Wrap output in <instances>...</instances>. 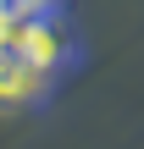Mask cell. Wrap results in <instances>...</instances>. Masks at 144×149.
Returning a JSON list of instances; mask_svg holds the SVG:
<instances>
[{
  "label": "cell",
  "instance_id": "7a4b0ae2",
  "mask_svg": "<svg viewBox=\"0 0 144 149\" xmlns=\"http://www.w3.org/2000/svg\"><path fill=\"white\" fill-rule=\"evenodd\" d=\"M50 88H55L50 72L22 61L17 50H0V111H33V105L50 100Z\"/></svg>",
  "mask_w": 144,
  "mask_h": 149
},
{
  "label": "cell",
  "instance_id": "6da1fadb",
  "mask_svg": "<svg viewBox=\"0 0 144 149\" xmlns=\"http://www.w3.org/2000/svg\"><path fill=\"white\" fill-rule=\"evenodd\" d=\"M11 50H17L22 61H33L39 72H50V77H61V72H67V66L78 61V33H72V22H67V11H50V17H28Z\"/></svg>",
  "mask_w": 144,
  "mask_h": 149
},
{
  "label": "cell",
  "instance_id": "277c9868",
  "mask_svg": "<svg viewBox=\"0 0 144 149\" xmlns=\"http://www.w3.org/2000/svg\"><path fill=\"white\" fill-rule=\"evenodd\" d=\"M0 6H6V0H0Z\"/></svg>",
  "mask_w": 144,
  "mask_h": 149
},
{
  "label": "cell",
  "instance_id": "3957f363",
  "mask_svg": "<svg viewBox=\"0 0 144 149\" xmlns=\"http://www.w3.org/2000/svg\"><path fill=\"white\" fill-rule=\"evenodd\" d=\"M17 11H28V17H50V11H61L67 0H11Z\"/></svg>",
  "mask_w": 144,
  "mask_h": 149
}]
</instances>
